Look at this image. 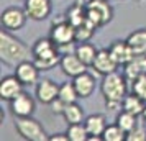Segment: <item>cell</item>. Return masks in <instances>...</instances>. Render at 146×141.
Instances as JSON below:
<instances>
[{
  "instance_id": "6da1fadb",
  "label": "cell",
  "mask_w": 146,
  "mask_h": 141,
  "mask_svg": "<svg viewBox=\"0 0 146 141\" xmlns=\"http://www.w3.org/2000/svg\"><path fill=\"white\" fill-rule=\"evenodd\" d=\"M30 58H33L31 48L27 46L21 40L15 38L12 31L2 28L0 31V59L2 62L7 66L17 67L20 62L28 61Z\"/></svg>"
},
{
  "instance_id": "7a4b0ae2",
  "label": "cell",
  "mask_w": 146,
  "mask_h": 141,
  "mask_svg": "<svg viewBox=\"0 0 146 141\" xmlns=\"http://www.w3.org/2000/svg\"><path fill=\"white\" fill-rule=\"evenodd\" d=\"M31 53H33L35 64L38 66L40 71H51L53 67L59 66L61 58H62L59 54V46L51 38L36 40L31 46Z\"/></svg>"
},
{
  "instance_id": "3957f363",
  "label": "cell",
  "mask_w": 146,
  "mask_h": 141,
  "mask_svg": "<svg viewBox=\"0 0 146 141\" xmlns=\"http://www.w3.org/2000/svg\"><path fill=\"white\" fill-rule=\"evenodd\" d=\"M100 92L105 102H123L126 95V77L118 74L117 71L104 75L100 84Z\"/></svg>"
},
{
  "instance_id": "277c9868",
  "label": "cell",
  "mask_w": 146,
  "mask_h": 141,
  "mask_svg": "<svg viewBox=\"0 0 146 141\" xmlns=\"http://www.w3.org/2000/svg\"><path fill=\"white\" fill-rule=\"evenodd\" d=\"M15 130L27 141H46L49 136L38 120L33 117H15Z\"/></svg>"
},
{
  "instance_id": "5b68a950",
  "label": "cell",
  "mask_w": 146,
  "mask_h": 141,
  "mask_svg": "<svg viewBox=\"0 0 146 141\" xmlns=\"http://www.w3.org/2000/svg\"><path fill=\"white\" fill-rule=\"evenodd\" d=\"M86 15L87 20L97 28L110 23L113 18V8L107 0H92L86 5Z\"/></svg>"
},
{
  "instance_id": "8992f818",
  "label": "cell",
  "mask_w": 146,
  "mask_h": 141,
  "mask_svg": "<svg viewBox=\"0 0 146 141\" xmlns=\"http://www.w3.org/2000/svg\"><path fill=\"white\" fill-rule=\"evenodd\" d=\"M49 38L59 48L72 46L76 41V28L67 20L61 21V23H53L51 31H49Z\"/></svg>"
},
{
  "instance_id": "52a82bcc",
  "label": "cell",
  "mask_w": 146,
  "mask_h": 141,
  "mask_svg": "<svg viewBox=\"0 0 146 141\" xmlns=\"http://www.w3.org/2000/svg\"><path fill=\"white\" fill-rule=\"evenodd\" d=\"M28 15L25 12V8L21 10L18 7H8L2 12V28L3 30H8V31H18L25 26L27 23Z\"/></svg>"
},
{
  "instance_id": "ba28073f",
  "label": "cell",
  "mask_w": 146,
  "mask_h": 141,
  "mask_svg": "<svg viewBox=\"0 0 146 141\" xmlns=\"http://www.w3.org/2000/svg\"><path fill=\"white\" fill-rule=\"evenodd\" d=\"M36 110V102L28 92H21L10 100V112L13 117H33Z\"/></svg>"
},
{
  "instance_id": "9c48e42d",
  "label": "cell",
  "mask_w": 146,
  "mask_h": 141,
  "mask_svg": "<svg viewBox=\"0 0 146 141\" xmlns=\"http://www.w3.org/2000/svg\"><path fill=\"white\" fill-rule=\"evenodd\" d=\"M25 12L28 18L35 21H43L53 12L51 0H25Z\"/></svg>"
},
{
  "instance_id": "30bf717a",
  "label": "cell",
  "mask_w": 146,
  "mask_h": 141,
  "mask_svg": "<svg viewBox=\"0 0 146 141\" xmlns=\"http://www.w3.org/2000/svg\"><path fill=\"white\" fill-rule=\"evenodd\" d=\"M40 69L35 64V61H23L15 67V75L21 81L23 85H35L40 82Z\"/></svg>"
},
{
  "instance_id": "8fae6325",
  "label": "cell",
  "mask_w": 146,
  "mask_h": 141,
  "mask_svg": "<svg viewBox=\"0 0 146 141\" xmlns=\"http://www.w3.org/2000/svg\"><path fill=\"white\" fill-rule=\"evenodd\" d=\"M59 67L67 77H72L74 79V77H77L79 74L86 72L89 66H86V64L79 59V56L76 53H67V54H62Z\"/></svg>"
},
{
  "instance_id": "7c38bea8",
  "label": "cell",
  "mask_w": 146,
  "mask_h": 141,
  "mask_svg": "<svg viewBox=\"0 0 146 141\" xmlns=\"http://www.w3.org/2000/svg\"><path fill=\"white\" fill-rule=\"evenodd\" d=\"M36 99L41 103H46L49 105L53 100H56L59 97V85L51 79H43L36 84V90H35Z\"/></svg>"
},
{
  "instance_id": "4fadbf2b",
  "label": "cell",
  "mask_w": 146,
  "mask_h": 141,
  "mask_svg": "<svg viewBox=\"0 0 146 141\" xmlns=\"http://www.w3.org/2000/svg\"><path fill=\"white\" fill-rule=\"evenodd\" d=\"M123 75L126 77V81L130 82L146 75V56L135 54L131 59L123 66Z\"/></svg>"
},
{
  "instance_id": "5bb4252c",
  "label": "cell",
  "mask_w": 146,
  "mask_h": 141,
  "mask_svg": "<svg viewBox=\"0 0 146 141\" xmlns=\"http://www.w3.org/2000/svg\"><path fill=\"white\" fill-rule=\"evenodd\" d=\"M92 67L95 69L97 74L107 75V74L115 72L117 67H118V64L115 62V59L112 58V54H110L108 48H107V49H99V51H97V56H95V59H94Z\"/></svg>"
},
{
  "instance_id": "9a60e30c",
  "label": "cell",
  "mask_w": 146,
  "mask_h": 141,
  "mask_svg": "<svg viewBox=\"0 0 146 141\" xmlns=\"http://www.w3.org/2000/svg\"><path fill=\"white\" fill-rule=\"evenodd\" d=\"M23 92V84L17 75H7L0 82V97L2 100H13L18 94Z\"/></svg>"
},
{
  "instance_id": "2e32d148",
  "label": "cell",
  "mask_w": 146,
  "mask_h": 141,
  "mask_svg": "<svg viewBox=\"0 0 146 141\" xmlns=\"http://www.w3.org/2000/svg\"><path fill=\"white\" fill-rule=\"evenodd\" d=\"M72 84L76 87V90H77L79 99H89L94 94V90H95V77L92 74H89L87 71L79 74L77 77H74Z\"/></svg>"
},
{
  "instance_id": "e0dca14e",
  "label": "cell",
  "mask_w": 146,
  "mask_h": 141,
  "mask_svg": "<svg viewBox=\"0 0 146 141\" xmlns=\"http://www.w3.org/2000/svg\"><path fill=\"white\" fill-rule=\"evenodd\" d=\"M108 51L112 54V58L115 59V62L118 66H125L128 61L131 59L135 53H133L131 46L128 44V41H113L112 44L108 46Z\"/></svg>"
},
{
  "instance_id": "ac0fdd59",
  "label": "cell",
  "mask_w": 146,
  "mask_h": 141,
  "mask_svg": "<svg viewBox=\"0 0 146 141\" xmlns=\"http://www.w3.org/2000/svg\"><path fill=\"white\" fill-rule=\"evenodd\" d=\"M84 125H86L87 131H89V136H102L105 128L108 126L107 117L102 113H92L89 117H86Z\"/></svg>"
},
{
  "instance_id": "d6986e66",
  "label": "cell",
  "mask_w": 146,
  "mask_h": 141,
  "mask_svg": "<svg viewBox=\"0 0 146 141\" xmlns=\"http://www.w3.org/2000/svg\"><path fill=\"white\" fill-rule=\"evenodd\" d=\"M126 41L131 46L135 54H143V56H146V28L135 30L133 33L128 34Z\"/></svg>"
},
{
  "instance_id": "ffe728a7",
  "label": "cell",
  "mask_w": 146,
  "mask_h": 141,
  "mask_svg": "<svg viewBox=\"0 0 146 141\" xmlns=\"http://www.w3.org/2000/svg\"><path fill=\"white\" fill-rule=\"evenodd\" d=\"M145 108H146V102L143 100V99H139L136 94L131 92V94L125 95V99H123V108H121V110L139 117V115H143Z\"/></svg>"
},
{
  "instance_id": "44dd1931",
  "label": "cell",
  "mask_w": 146,
  "mask_h": 141,
  "mask_svg": "<svg viewBox=\"0 0 146 141\" xmlns=\"http://www.w3.org/2000/svg\"><path fill=\"white\" fill-rule=\"evenodd\" d=\"M64 120L67 121V125H72V123H84V108L80 107L77 102L72 103H67L64 112H62Z\"/></svg>"
},
{
  "instance_id": "7402d4cb",
  "label": "cell",
  "mask_w": 146,
  "mask_h": 141,
  "mask_svg": "<svg viewBox=\"0 0 146 141\" xmlns=\"http://www.w3.org/2000/svg\"><path fill=\"white\" fill-rule=\"evenodd\" d=\"M66 18H67V21H69L74 28L79 26V25H82V23L87 20L86 7H84V5H80V3H76V2H74L72 5L67 8Z\"/></svg>"
},
{
  "instance_id": "603a6c76",
  "label": "cell",
  "mask_w": 146,
  "mask_h": 141,
  "mask_svg": "<svg viewBox=\"0 0 146 141\" xmlns=\"http://www.w3.org/2000/svg\"><path fill=\"white\" fill-rule=\"evenodd\" d=\"M97 51L99 49H95L94 44L90 43H79L76 49H74V53L79 56V59L86 64V66H92L94 64V59H95V56H97Z\"/></svg>"
},
{
  "instance_id": "cb8c5ba5",
  "label": "cell",
  "mask_w": 146,
  "mask_h": 141,
  "mask_svg": "<svg viewBox=\"0 0 146 141\" xmlns=\"http://www.w3.org/2000/svg\"><path fill=\"white\" fill-rule=\"evenodd\" d=\"M136 118H138L136 115L128 113V112H125V110H121V112L118 113V117H117V125L128 134L131 130H135V128L138 126V120H136Z\"/></svg>"
},
{
  "instance_id": "d4e9b609",
  "label": "cell",
  "mask_w": 146,
  "mask_h": 141,
  "mask_svg": "<svg viewBox=\"0 0 146 141\" xmlns=\"http://www.w3.org/2000/svg\"><path fill=\"white\" fill-rule=\"evenodd\" d=\"M97 30H99V28L95 26V25H92L89 20H86L82 25L76 26V41H77V43H87V41L95 34Z\"/></svg>"
},
{
  "instance_id": "484cf974",
  "label": "cell",
  "mask_w": 146,
  "mask_h": 141,
  "mask_svg": "<svg viewBox=\"0 0 146 141\" xmlns=\"http://www.w3.org/2000/svg\"><path fill=\"white\" fill-rule=\"evenodd\" d=\"M67 136L69 141H87L89 140V131L84 123H72L67 128Z\"/></svg>"
},
{
  "instance_id": "4316f807",
  "label": "cell",
  "mask_w": 146,
  "mask_h": 141,
  "mask_svg": "<svg viewBox=\"0 0 146 141\" xmlns=\"http://www.w3.org/2000/svg\"><path fill=\"white\" fill-rule=\"evenodd\" d=\"M59 99L64 102V103L77 102L79 95H77V90H76L72 82H64L62 85H59Z\"/></svg>"
},
{
  "instance_id": "83f0119b",
  "label": "cell",
  "mask_w": 146,
  "mask_h": 141,
  "mask_svg": "<svg viewBox=\"0 0 146 141\" xmlns=\"http://www.w3.org/2000/svg\"><path fill=\"white\" fill-rule=\"evenodd\" d=\"M102 138H104V141H123L126 140V133L115 123V125H108L105 128Z\"/></svg>"
},
{
  "instance_id": "f1b7e54d",
  "label": "cell",
  "mask_w": 146,
  "mask_h": 141,
  "mask_svg": "<svg viewBox=\"0 0 146 141\" xmlns=\"http://www.w3.org/2000/svg\"><path fill=\"white\" fill-rule=\"evenodd\" d=\"M131 90H133V94H136L139 99H143L146 102V75H143V77H139V79L131 82Z\"/></svg>"
},
{
  "instance_id": "f546056e",
  "label": "cell",
  "mask_w": 146,
  "mask_h": 141,
  "mask_svg": "<svg viewBox=\"0 0 146 141\" xmlns=\"http://www.w3.org/2000/svg\"><path fill=\"white\" fill-rule=\"evenodd\" d=\"M128 141H146V130L141 126H136L135 130H131L130 133L126 134Z\"/></svg>"
},
{
  "instance_id": "4dcf8cb0",
  "label": "cell",
  "mask_w": 146,
  "mask_h": 141,
  "mask_svg": "<svg viewBox=\"0 0 146 141\" xmlns=\"http://www.w3.org/2000/svg\"><path fill=\"white\" fill-rule=\"evenodd\" d=\"M66 105H67V103H64V102L61 100L59 97H58L56 100H53L51 103H49V107H51V112H53V113H58V115H62V112H64Z\"/></svg>"
},
{
  "instance_id": "1f68e13d",
  "label": "cell",
  "mask_w": 146,
  "mask_h": 141,
  "mask_svg": "<svg viewBox=\"0 0 146 141\" xmlns=\"http://www.w3.org/2000/svg\"><path fill=\"white\" fill-rule=\"evenodd\" d=\"M49 141H69L67 133H56L49 136Z\"/></svg>"
},
{
  "instance_id": "d6a6232c",
  "label": "cell",
  "mask_w": 146,
  "mask_h": 141,
  "mask_svg": "<svg viewBox=\"0 0 146 141\" xmlns=\"http://www.w3.org/2000/svg\"><path fill=\"white\" fill-rule=\"evenodd\" d=\"M74 2H76V3H80V5H84V7H86L87 3H90L92 0H74Z\"/></svg>"
},
{
  "instance_id": "836d02e7",
  "label": "cell",
  "mask_w": 146,
  "mask_h": 141,
  "mask_svg": "<svg viewBox=\"0 0 146 141\" xmlns=\"http://www.w3.org/2000/svg\"><path fill=\"white\" fill-rule=\"evenodd\" d=\"M143 118H145V121H146V108H145V112H143V115H141Z\"/></svg>"
}]
</instances>
